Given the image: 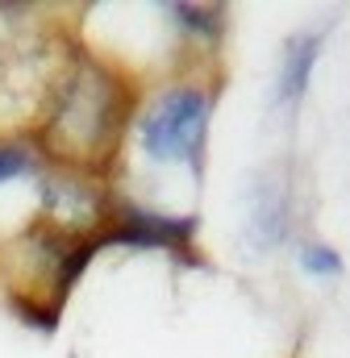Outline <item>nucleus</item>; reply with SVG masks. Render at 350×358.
<instances>
[{"instance_id": "nucleus-2", "label": "nucleus", "mask_w": 350, "mask_h": 358, "mask_svg": "<svg viewBox=\"0 0 350 358\" xmlns=\"http://www.w3.org/2000/svg\"><path fill=\"white\" fill-rule=\"evenodd\" d=\"M209 113L213 100L200 88H175L159 96L142 121V146L146 155H155L159 163H196L204 150V134H209Z\"/></svg>"}, {"instance_id": "nucleus-7", "label": "nucleus", "mask_w": 350, "mask_h": 358, "mask_svg": "<svg viewBox=\"0 0 350 358\" xmlns=\"http://www.w3.org/2000/svg\"><path fill=\"white\" fill-rule=\"evenodd\" d=\"M300 267L309 271V275L334 279V275H342V259H338V250H330V246H304V250H300Z\"/></svg>"}, {"instance_id": "nucleus-1", "label": "nucleus", "mask_w": 350, "mask_h": 358, "mask_svg": "<svg viewBox=\"0 0 350 358\" xmlns=\"http://www.w3.org/2000/svg\"><path fill=\"white\" fill-rule=\"evenodd\" d=\"M117 121V88L100 67H76L55 100V121H50V138L63 150H96L100 142H108Z\"/></svg>"}, {"instance_id": "nucleus-8", "label": "nucleus", "mask_w": 350, "mask_h": 358, "mask_svg": "<svg viewBox=\"0 0 350 358\" xmlns=\"http://www.w3.org/2000/svg\"><path fill=\"white\" fill-rule=\"evenodd\" d=\"M25 171H29V155L17 150V146H0V183L25 176Z\"/></svg>"}, {"instance_id": "nucleus-3", "label": "nucleus", "mask_w": 350, "mask_h": 358, "mask_svg": "<svg viewBox=\"0 0 350 358\" xmlns=\"http://www.w3.org/2000/svg\"><path fill=\"white\" fill-rule=\"evenodd\" d=\"M317 55H321V34H296V38H288V46H284V67H279V100H284V104H296V100L309 92Z\"/></svg>"}, {"instance_id": "nucleus-6", "label": "nucleus", "mask_w": 350, "mask_h": 358, "mask_svg": "<svg viewBox=\"0 0 350 358\" xmlns=\"http://www.w3.org/2000/svg\"><path fill=\"white\" fill-rule=\"evenodd\" d=\"M175 17L188 25V29H196L200 38H217V29H221V8H213V4H188V8H175Z\"/></svg>"}, {"instance_id": "nucleus-5", "label": "nucleus", "mask_w": 350, "mask_h": 358, "mask_svg": "<svg viewBox=\"0 0 350 358\" xmlns=\"http://www.w3.org/2000/svg\"><path fill=\"white\" fill-rule=\"evenodd\" d=\"M46 208L55 213V221L63 225H88L96 213V200L84 183L76 179H46Z\"/></svg>"}, {"instance_id": "nucleus-4", "label": "nucleus", "mask_w": 350, "mask_h": 358, "mask_svg": "<svg viewBox=\"0 0 350 358\" xmlns=\"http://www.w3.org/2000/svg\"><path fill=\"white\" fill-rule=\"evenodd\" d=\"M251 234L259 246H275L288 234V192L279 179H262L259 183V200L251 208Z\"/></svg>"}]
</instances>
